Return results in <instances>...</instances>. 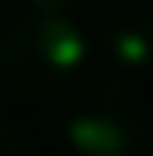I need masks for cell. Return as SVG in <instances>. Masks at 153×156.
Returning a JSON list of instances; mask_svg holds the SVG:
<instances>
[{
	"label": "cell",
	"instance_id": "6da1fadb",
	"mask_svg": "<svg viewBox=\"0 0 153 156\" xmlns=\"http://www.w3.org/2000/svg\"><path fill=\"white\" fill-rule=\"evenodd\" d=\"M88 40L69 15H26L0 40V80L22 94H47L80 73Z\"/></svg>",
	"mask_w": 153,
	"mask_h": 156
},
{
	"label": "cell",
	"instance_id": "7a4b0ae2",
	"mask_svg": "<svg viewBox=\"0 0 153 156\" xmlns=\"http://www.w3.org/2000/svg\"><path fill=\"white\" fill-rule=\"evenodd\" d=\"M146 113L117 80H88L62 105V134L76 156H139Z\"/></svg>",
	"mask_w": 153,
	"mask_h": 156
},
{
	"label": "cell",
	"instance_id": "3957f363",
	"mask_svg": "<svg viewBox=\"0 0 153 156\" xmlns=\"http://www.w3.org/2000/svg\"><path fill=\"white\" fill-rule=\"evenodd\" d=\"M102 58L117 73H150L153 69V18L142 11H117L99 29Z\"/></svg>",
	"mask_w": 153,
	"mask_h": 156
},
{
	"label": "cell",
	"instance_id": "277c9868",
	"mask_svg": "<svg viewBox=\"0 0 153 156\" xmlns=\"http://www.w3.org/2000/svg\"><path fill=\"white\" fill-rule=\"evenodd\" d=\"M33 7V15H66L76 0H26Z\"/></svg>",
	"mask_w": 153,
	"mask_h": 156
},
{
	"label": "cell",
	"instance_id": "5b68a950",
	"mask_svg": "<svg viewBox=\"0 0 153 156\" xmlns=\"http://www.w3.org/2000/svg\"><path fill=\"white\" fill-rule=\"evenodd\" d=\"M0 156H22V142H18V134H15L11 127H4V123H0Z\"/></svg>",
	"mask_w": 153,
	"mask_h": 156
},
{
	"label": "cell",
	"instance_id": "8992f818",
	"mask_svg": "<svg viewBox=\"0 0 153 156\" xmlns=\"http://www.w3.org/2000/svg\"><path fill=\"white\" fill-rule=\"evenodd\" d=\"M142 156H153V142H150V145H146V153H142Z\"/></svg>",
	"mask_w": 153,
	"mask_h": 156
}]
</instances>
